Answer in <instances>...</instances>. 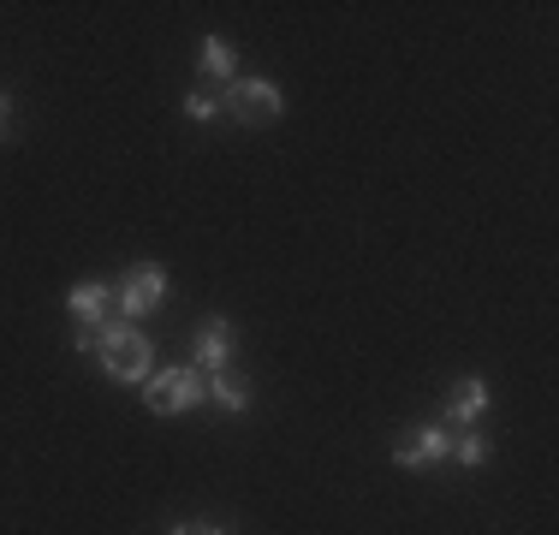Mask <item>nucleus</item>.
<instances>
[{
  "mask_svg": "<svg viewBox=\"0 0 559 535\" xmlns=\"http://www.w3.org/2000/svg\"><path fill=\"white\" fill-rule=\"evenodd\" d=\"M102 369L114 374V381H150L155 374V345L150 333L138 328V321H114V328H102Z\"/></svg>",
  "mask_w": 559,
  "mask_h": 535,
  "instance_id": "f257e3e1",
  "label": "nucleus"
},
{
  "mask_svg": "<svg viewBox=\"0 0 559 535\" xmlns=\"http://www.w3.org/2000/svg\"><path fill=\"white\" fill-rule=\"evenodd\" d=\"M203 369H191V364H173L162 374H150L143 381V405L155 411V417H179V411H197L203 405Z\"/></svg>",
  "mask_w": 559,
  "mask_h": 535,
  "instance_id": "f03ea898",
  "label": "nucleus"
},
{
  "mask_svg": "<svg viewBox=\"0 0 559 535\" xmlns=\"http://www.w3.org/2000/svg\"><path fill=\"white\" fill-rule=\"evenodd\" d=\"M280 84H269V78H233V84H221V114L245 119V126H269V119H280Z\"/></svg>",
  "mask_w": 559,
  "mask_h": 535,
  "instance_id": "7ed1b4c3",
  "label": "nucleus"
},
{
  "mask_svg": "<svg viewBox=\"0 0 559 535\" xmlns=\"http://www.w3.org/2000/svg\"><path fill=\"white\" fill-rule=\"evenodd\" d=\"M114 304H119V316H126V321L155 316V310L167 304V268H162V262H138L126 280H119Z\"/></svg>",
  "mask_w": 559,
  "mask_h": 535,
  "instance_id": "20e7f679",
  "label": "nucleus"
},
{
  "mask_svg": "<svg viewBox=\"0 0 559 535\" xmlns=\"http://www.w3.org/2000/svg\"><path fill=\"white\" fill-rule=\"evenodd\" d=\"M447 452H452V435L441 423H417L405 440L393 447V464L399 471H435V464H447Z\"/></svg>",
  "mask_w": 559,
  "mask_h": 535,
  "instance_id": "39448f33",
  "label": "nucleus"
},
{
  "mask_svg": "<svg viewBox=\"0 0 559 535\" xmlns=\"http://www.w3.org/2000/svg\"><path fill=\"white\" fill-rule=\"evenodd\" d=\"M226 357H233V321H226V316H203V321H197V340H191V369L221 374Z\"/></svg>",
  "mask_w": 559,
  "mask_h": 535,
  "instance_id": "423d86ee",
  "label": "nucleus"
},
{
  "mask_svg": "<svg viewBox=\"0 0 559 535\" xmlns=\"http://www.w3.org/2000/svg\"><path fill=\"white\" fill-rule=\"evenodd\" d=\"M483 411H488V381H483V374L452 381V393H447V423L452 428H476V423H483Z\"/></svg>",
  "mask_w": 559,
  "mask_h": 535,
  "instance_id": "0eeeda50",
  "label": "nucleus"
},
{
  "mask_svg": "<svg viewBox=\"0 0 559 535\" xmlns=\"http://www.w3.org/2000/svg\"><path fill=\"white\" fill-rule=\"evenodd\" d=\"M108 304H114V286H102V280H78V286L66 292V310H72L78 328H102V321H108Z\"/></svg>",
  "mask_w": 559,
  "mask_h": 535,
  "instance_id": "6e6552de",
  "label": "nucleus"
},
{
  "mask_svg": "<svg viewBox=\"0 0 559 535\" xmlns=\"http://www.w3.org/2000/svg\"><path fill=\"white\" fill-rule=\"evenodd\" d=\"M203 393L209 399H215V405L226 411V417H245V411H250V381H245V374H209V381H203Z\"/></svg>",
  "mask_w": 559,
  "mask_h": 535,
  "instance_id": "1a4fd4ad",
  "label": "nucleus"
},
{
  "mask_svg": "<svg viewBox=\"0 0 559 535\" xmlns=\"http://www.w3.org/2000/svg\"><path fill=\"white\" fill-rule=\"evenodd\" d=\"M447 459L464 464V471H483V464H488V435H483V428H459V440H452Z\"/></svg>",
  "mask_w": 559,
  "mask_h": 535,
  "instance_id": "9d476101",
  "label": "nucleus"
},
{
  "mask_svg": "<svg viewBox=\"0 0 559 535\" xmlns=\"http://www.w3.org/2000/svg\"><path fill=\"white\" fill-rule=\"evenodd\" d=\"M197 66H203L209 78H221V84H233V78H238V66H233V48H226V36H203V60H197Z\"/></svg>",
  "mask_w": 559,
  "mask_h": 535,
  "instance_id": "9b49d317",
  "label": "nucleus"
},
{
  "mask_svg": "<svg viewBox=\"0 0 559 535\" xmlns=\"http://www.w3.org/2000/svg\"><path fill=\"white\" fill-rule=\"evenodd\" d=\"M185 114H191L197 126H215V119H221V96H203V90H191V96H185Z\"/></svg>",
  "mask_w": 559,
  "mask_h": 535,
  "instance_id": "f8f14e48",
  "label": "nucleus"
},
{
  "mask_svg": "<svg viewBox=\"0 0 559 535\" xmlns=\"http://www.w3.org/2000/svg\"><path fill=\"white\" fill-rule=\"evenodd\" d=\"M167 535H226L221 524H173Z\"/></svg>",
  "mask_w": 559,
  "mask_h": 535,
  "instance_id": "ddd939ff",
  "label": "nucleus"
},
{
  "mask_svg": "<svg viewBox=\"0 0 559 535\" xmlns=\"http://www.w3.org/2000/svg\"><path fill=\"white\" fill-rule=\"evenodd\" d=\"M7 114H12V102H7V96H0V138H7Z\"/></svg>",
  "mask_w": 559,
  "mask_h": 535,
  "instance_id": "4468645a",
  "label": "nucleus"
}]
</instances>
